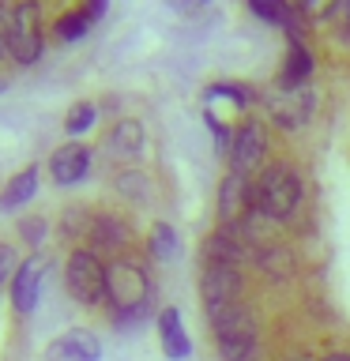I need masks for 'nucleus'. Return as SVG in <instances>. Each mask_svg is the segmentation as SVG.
<instances>
[{
    "mask_svg": "<svg viewBox=\"0 0 350 361\" xmlns=\"http://www.w3.org/2000/svg\"><path fill=\"white\" fill-rule=\"evenodd\" d=\"M106 305L121 327H135L151 312V279L143 264L128 256H113L106 264Z\"/></svg>",
    "mask_w": 350,
    "mask_h": 361,
    "instance_id": "1",
    "label": "nucleus"
},
{
    "mask_svg": "<svg viewBox=\"0 0 350 361\" xmlns=\"http://www.w3.org/2000/svg\"><path fill=\"white\" fill-rule=\"evenodd\" d=\"M215 327V346H219L222 361H248L256 350V316L245 309L241 301L222 305V309L207 312Z\"/></svg>",
    "mask_w": 350,
    "mask_h": 361,
    "instance_id": "2",
    "label": "nucleus"
},
{
    "mask_svg": "<svg viewBox=\"0 0 350 361\" xmlns=\"http://www.w3.org/2000/svg\"><path fill=\"white\" fill-rule=\"evenodd\" d=\"M301 200V177L298 169L286 166V162H271L256 180V203H260V214L271 222L286 219V214L298 207Z\"/></svg>",
    "mask_w": 350,
    "mask_h": 361,
    "instance_id": "3",
    "label": "nucleus"
},
{
    "mask_svg": "<svg viewBox=\"0 0 350 361\" xmlns=\"http://www.w3.org/2000/svg\"><path fill=\"white\" fill-rule=\"evenodd\" d=\"M64 286L79 305L95 309L98 301H106V264L90 248H79L64 264Z\"/></svg>",
    "mask_w": 350,
    "mask_h": 361,
    "instance_id": "4",
    "label": "nucleus"
},
{
    "mask_svg": "<svg viewBox=\"0 0 350 361\" xmlns=\"http://www.w3.org/2000/svg\"><path fill=\"white\" fill-rule=\"evenodd\" d=\"M256 214H260L256 185L245 173H234V169H230L226 180H222V188H219V219H222V230H248Z\"/></svg>",
    "mask_w": 350,
    "mask_h": 361,
    "instance_id": "5",
    "label": "nucleus"
},
{
    "mask_svg": "<svg viewBox=\"0 0 350 361\" xmlns=\"http://www.w3.org/2000/svg\"><path fill=\"white\" fill-rule=\"evenodd\" d=\"M45 49L42 38V8L38 0L34 4H23L11 11V42H8V56L16 64H34Z\"/></svg>",
    "mask_w": 350,
    "mask_h": 361,
    "instance_id": "6",
    "label": "nucleus"
},
{
    "mask_svg": "<svg viewBox=\"0 0 350 361\" xmlns=\"http://www.w3.org/2000/svg\"><path fill=\"white\" fill-rule=\"evenodd\" d=\"M264 106L271 113V121L279 124V128H301L305 121L313 117V109H316V94L309 87H286V83H279L275 90H267L264 94Z\"/></svg>",
    "mask_w": 350,
    "mask_h": 361,
    "instance_id": "7",
    "label": "nucleus"
},
{
    "mask_svg": "<svg viewBox=\"0 0 350 361\" xmlns=\"http://www.w3.org/2000/svg\"><path fill=\"white\" fill-rule=\"evenodd\" d=\"M200 298L207 305V312L222 309V305H234L241 298V275L230 264H203L200 275Z\"/></svg>",
    "mask_w": 350,
    "mask_h": 361,
    "instance_id": "8",
    "label": "nucleus"
},
{
    "mask_svg": "<svg viewBox=\"0 0 350 361\" xmlns=\"http://www.w3.org/2000/svg\"><path fill=\"white\" fill-rule=\"evenodd\" d=\"M264 154H267V132L260 121H248L237 128L234 135V151H230V169L234 173H245L253 177V169L264 166Z\"/></svg>",
    "mask_w": 350,
    "mask_h": 361,
    "instance_id": "9",
    "label": "nucleus"
},
{
    "mask_svg": "<svg viewBox=\"0 0 350 361\" xmlns=\"http://www.w3.org/2000/svg\"><path fill=\"white\" fill-rule=\"evenodd\" d=\"M253 102H256V90H253V87H241V83H215V87H207V94H203V117L226 121V117H230V109L241 113V109L253 106Z\"/></svg>",
    "mask_w": 350,
    "mask_h": 361,
    "instance_id": "10",
    "label": "nucleus"
},
{
    "mask_svg": "<svg viewBox=\"0 0 350 361\" xmlns=\"http://www.w3.org/2000/svg\"><path fill=\"white\" fill-rule=\"evenodd\" d=\"M102 354V343L95 331L87 327H72V331L56 335L49 350H45V361H98Z\"/></svg>",
    "mask_w": 350,
    "mask_h": 361,
    "instance_id": "11",
    "label": "nucleus"
},
{
    "mask_svg": "<svg viewBox=\"0 0 350 361\" xmlns=\"http://www.w3.org/2000/svg\"><path fill=\"white\" fill-rule=\"evenodd\" d=\"M42 279H45V259L42 256H30V259H23V264H19L16 279H11V305H16L19 316H27L34 305H38Z\"/></svg>",
    "mask_w": 350,
    "mask_h": 361,
    "instance_id": "12",
    "label": "nucleus"
},
{
    "mask_svg": "<svg viewBox=\"0 0 350 361\" xmlns=\"http://www.w3.org/2000/svg\"><path fill=\"white\" fill-rule=\"evenodd\" d=\"M87 169H90V147L83 143H64L49 158V173L56 185H79L87 177Z\"/></svg>",
    "mask_w": 350,
    "mask_h": 361,
    "instance_id": "13",
    "label": "nucleus"
},
{
    "mask_svg": "<svg viewBox=\"0 0 350 361\" xmlns=\"http://www.w3.org/2000/svg\"><path fill=\"white\" fill-rule=\"evenodd\" d=\"M87 237H90V245H95L90 252L98 256V252H121V248L132 241V230L121 219H113V214H102V219L90 222Z\"/></svg>",
    "mask_w": 350,
    "mask_h": 361,
    "instance_id": "14",
    "label": "nucleus"
},
{
    "mask_svg": "<svg viewBox=\"0 0 350 361\" xmlns=\"http://www.w3.org/2000/svg\"><path fill=\"white\" fill-rule=\"evenodd\" d=\"M158 338H162V350H166V357L169 361H181V357H188V335H185V324H181V312L174 309V305H166L162 312H158Z\"/></svg>",
    "mask_w": 350,
    "mask_h": 361,
    "instance_id": "15",
    "label": "nucleus"
},
{
    "mask_svg": "<svg viewBox=\"0 0 350 361\" xmlns=\"http://www.w3.org/2000/svg\"><path fill=\"white\" fill-rule=\"evenodd\" d=\"M286 42H290V49H286V64H282L279 83H286V87H305V79L313 75V53L305 49L301 34H286Z\"/></svg>",
    "mask_w": 350,
    "mask_h": 361,
    "instance_id": "16",
    "label": "nucleus"
},
{
    "mask_svg": "<svg viewBox=\"0 0 350 361\" xmlns=\"http://www.w3.org/2000/svg\"><path fill=\"white\" fill-rule=\"evenodd\" d=\"M34 192H38V166H27L23 173H16L0 188V211H11V207H23Z\"/></svg>",
    "mask_w": 350,
    "mask_h": 361,
    "instance_id": "17",
    "label": "nucleus"
},
{
    "mask_svg": "<svg viewBox=\"0 0 350 361\" xmlns=\"http://www.w3.org/2000/svg\"><path fill=\"white\" fill-rule=\"evenodd\" d=\"M140 147H143V124L132 121V117H121L109 132V151L121 154V158H135Z\"/></svg>",
    "mask_w": 350,
    "mask_h": 361,
    "instance_id": "18",
    "label": "nucleus"
},
{
    "mask_svg": "<svg viewBox=\"0 0 350 361\" xmlns=\"http://www.w3.org/2000/svg\"><path fill=\"white\" fill-rule=\"evenodd\" d=\"M90 27H95V23H90V16L83 8H79V11H64V16L56 19V38H61V42H79V38H87Z\"/></svg>",
    "mask_w": 350,
    "mask_h": 361,
    "instance_id": "19",
    "label": "nucleus"
},
{
    "mask_svg": "<svg viewBox=\"0 0 350 361\" xmlns=\"http://www.w3.org/2000/svg\"><path fill=\"white\" fill-rule=\"evenodd\" d=\"M151 256L155 259H174L177 256V230L169 222H155V230H151Z\"/></svg>",
    "mask_w": 350,
    "mask_h": 361,
    "instance_id": "20",
    "label": "nucleus"
},
{
    "mask_svg": "<svg viewBox=\"0 0 350 361\" xmlns=\"http://www.w3.org/2000/svg\"><path fill=\"white\" fill-rule=\"evenodd\" d=\"M95 117H98L95 102H76V106L68 109V117H64V132H68V135H79V132H87L90 124H95Z\"/></svg>",
    "mask_w": 350,
    "mask_h": 361,
    "instance_id": "21",
    "label": "nucleus"
},
{
    "mask_svg": "<svg viewBox=\"0 0 350 361\" xmlns=\"http://www.w3.org/2000/svg\"><path fill=\"white\" fill-rule=\"evenodd\" d=\"M256 259H260V267L271 271L275 279H279V275L286 279V275H290V267H294V259H290V252H282V245H271V248H264V252H260Z\"/></svg>",
    "mask_w": 350,
    "mask_h": 361,
    "instance_id": "22",
    "label": "nucleus"
},
{
    "mask_svg": "<svg viewBox=\"0 0 350 361\" xmlns=\"http://www.w3.org/2000/svg\"><path fill=\"white\" fill-rule=\"evenodd\" d=\"M248 8H253L260 19H267V23H279V27H282V19L290 16L286 0H248Z\"/></svg>",
    "mask_w": 350,
    "mask_h": 361,
    "instance_id": "23",
    "label": "nucleus"
},
{
    "mask_svg": "<svg viewBox=\"0 0 350 361\" xmlns=\"http://www.w3.org/2000/svg\"><path fill=\"white\" fill-rule=\"evenodd\" d=\"M339 8H346V0H301V11H305V16H309L313 23L332 19Z\"/></svg>",
    "mask_w": 350,
    "mask_h": 361,
    "instance_id": "24",
    "label": "nucleus"
},
{
    "mask_svg": "<svg viewBox=\"0 0 350 361\" xmlns=\"http://www.w3.org/2000/svg\"><path fill=\"white\" fill-rule=\"evenodd\" d=\"M16 271H19V256H16V248H11V245H0V286L16 279Z\"/></svg>",
    "mask_w": 350,
    "mask_h": 361,
    "instance_id": "25",
    "label": "nucleus"
},
{
    "mask_svg": "<svg viewBox=\"0 0 350 361\" xmlns=\"http://www.w3.org/2000/svg\"><path fill=\"white\" fill-rule=\"evenodd\" d=\"M19 237H23L27 245L38 248L42 237H45V222H42V219H23V222H19Z\"/></svg>",
    "mask_w": 350,
    "mask_h": 361,
    "instance_id": "26",
    "label": "nucleus"
},
{
    "mask_svg": "<svg viewBox=\"0 0 350 361\" xmlns=\"http://www.w3.org/2000/svg\"><path fill=\"white\" fill-rule=\"evenodd\" d=\"M143 173H121V180H117V188L124 192V196H135V200H143L147 196V188H143Z\"/></svg>",
    "mask_w": 350,
    "mask_h": 361,
    "instance_id": "27",
    "label": "nucleus"
},
{
    "mask_svg": "<svg viewBox=\"0 0 350 361\" xmlns=\"http://www.w3.org/2000/svg\"><path fill=\"white\" fill-rule=\"evenodd\" d=\"M166 8L181 11V16H196L200 8H207V0H166Z\"/></svg>",
    "mask_w": 350,
    "mask_h": 361,
    "instance_id": "28",
    "label": "nucleus"
},
{
    "mask_svg": "<svg viewBox=\"0 0 350 361\" xmlns=\"http://www.w3.org/2000/svg\"><path fill=\"white\" fill-rule=\"evenodd\" d=\"M8 42H11V11L0 8V53H8Z\"/></svg>",
    "mask_w": 350,
    "mask_h": 361,
    "instance_id": "29",
    "label": "nucleus"
},
{
    "mask_svg": "<svg viewBox=\"0 0 350 361\" xmlns=\"http://www.w3.org/2000/svg\"><path fill=\"white\" fill-rule=\"evenodd\" d=\"M106 8H109V0H87V16H90V23H98L102 16H106Z\"/></svg>",
    "mask_w": 350,
    "mask_h": 361,
    "instance_id": "30",
    "label": "nucleus"
},
{
    "mask_svg": "<svg viewBox=\"0 0 350 361\" xmlns=\"http://www.w3.org/2000/svg\"><path fill=\"white\" fill-rule=\"evenodd\" d=\"M23 4H34V0H0V8H8V11H16Z\"/></svg>",
    "mask_w": 350,
    "mask_h": 361,
    "instance_id": "31",
    "label": "nucleus"
},
{
    "mask_svg": "<svg viewBox=\"0 0 350 361\" xmlns=\"http://www.w3.org/2000/svg\"><path fill=\"white\" fill-rule=\"evenodd\" d=\"M320 361H350V354H327V357H320Z\"/></svg>",
    "mask_w": 350,
    "mask_h": 361,
    "instance_id": "32",
    "label": "nucleus"
},
{
    "mask_svg": "<svg viewBox=\"0 0 350 361\" xmlns=\"http://www.w3.org/2000/svg\"><path fill=\"white\" fill-rule=\"evenodd\" d=\"M346 23H350V0H346Z\"/></svg>",
    "mask_w": 350,
    "mask_h": 361,
    "instance_id": "33",
    "label": "nucleus"
}]
</instances>
